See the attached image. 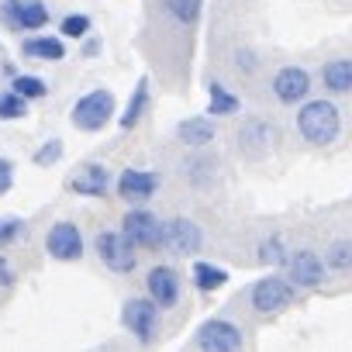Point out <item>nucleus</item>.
Here are the masks:
<instances>
[{
	"label": "nucleus",
	"instance_id": "obj_24",
	"mask_svg": "<svg viewBox=\"0 0 352 352\" xmlns=\"http://www.w3.org/2000/svg\"><path fill=\"white\" fill-rule=\"evenodd\" d=\"M324 266H328V270H338V273H349V270H352V239L331 242L328 252H324Z\"/></svg>",
	"mask_w": 352,
	"mask_h": 352
},
{
	"label": "nucleus",
	"instance_id": "obj_15",
	"mask_svg": "<svg viewBox=\"0 0 352 352\" xmlns=\"http://www.w3.org/2000/svg\"><path fill=\"white\" fill-rule=\"evenodd\" d=\"M107 187H111V173L100 162H87V166H80L76 176H69V190H76L83 197H104Z\"/></svg>",
	"mask_w": 352,
	"mask_h": 352
},
{
	"label": "nucleus",
	"instance_id": "obj_27",
	"mask_svg": "<svg viewBox=\"0 0 352 352\" xmlns=\"http://www.w3.org/2000/svg\"><path fill=\"white\" fill-rule=\"evenodd\" d=\"M25 97L21 94H14V90H4L0 94V121H14V118H21L25 114Z\"/></svg>",
	"mask_w": 352,
	"mask_h": 352
},
{
	"label": "nucleus",
	"instance_id": "obj_1",
	"mask_svg": "<svg viewBox=\"0 0 352 352\" xmlns=\"http://www.w3.org/2000/svg\"><path fill=\"white\" fill-rule=\"evenodd\" d=\"M297 131L304 142L311 145H331L342 131V111L331 104V100H304L300 111H297Z\"/></svg>",
	"mask_w": 352,
	"mask_h": 352
},
{
	"label": "nucleus",
	"instance_id": "obj_5",
	"mask_svg": "<svg viewBox=\"0 0 352 352\" xmlns=\"http://www.w3.org/2000/svg\"><path fill=\"white\" fill-rule=\"evenodd\" d=\"M121 324L128 328V335H135L142 345H148L159 335V307L148 297H131L121 304Z\"/></svg>",
	"mask_w": 352,
	"mask_h": 352
},
{
	"label": "nucleus",
	"instance_id": "obj_10",
	"mask_svg": "<svg viewBox=\"0 0 352 352\" xmlns=\"http://www.w3.org/2000/svg\"><path fill=\"white\" fill-rule=\"evenodd\" d=\"M45 252L59 263H76L83 256V232L73 221H56L45 235Z\"/></svg>",
	"mask_w": 352,
	"mask_h": 352
},
{
	"label": "nucleus",
	"instance_id": "obj_7",
	"mask_svg": "<svg viewBox=\"0 0 352 352\" xmlns=\"http://www.w3.org/2000/svg\"><path fill=\"white\" fill-rule=\"evenodd\" d=\"M287 280L297 287V290H311V287H321L324 276H328V266L318 252L311 249H297V252H287Z\"/></svg>",
	"mask_w": 352,
	"mask_h": 352
},
{
	"label": "nucleus",
	"instance_id": "obj_17",
	"mask_svg": "<svg viewBox=\"0 0 352 352\" xmlns=\"http://www.w3.org/2000/svg\"><path fill=\"white\" fill-rule=\"evenodd\" d=\"M176 138L190 148H204V145L214 142V121L211 118H187V121L176 124Z\"/></svg>",
	"mask_w": 352,
	"mask_h": 352
},
{
	"label": "nucleus",
	"instance_id": "obj_19",
	"mask_svg": "<svg viewBox=\"0 0 352 352\" xmlns=\"http://www.w3.org/2000/svg\"><path fill=\"white\" fill-rule=\"evenodd\" d=\"M21 49H25L28 59H42V63H59V59H66V45H63V38H56V35L28 38Z\"/></svg>",
	"mask_w": 352,
	"mask_h": 352
},
{
	"label": "nucleus",
	"instance_id": "obj_8",
	"mask_svg": "<svg viewBox=\"0 0 352 352\" xmlns=\"http://www.w3.org/2000/svg\"><path fill=\"white\" fill-rule=\"evenodd\" d=\"M270 90H273V97L280 100V104H287V107H294V104H304L307 97H311V73L304 69V66H280L276 73H273V83H270Z\"/></svg>",
	"mask_w": 352,
	"mask_h": 352
},
{
	"label": "nucleus",
	"instance_id": "obj_2",
	"mask_svg": "<svg viewBox=\"0 0 352 352\" xmlns=\"http://www.w3.org/2000/svg\"><path fill=\"white\" fill-rule=\"evenodd\" d=\"M297 297V287L283 276V273H266L263 280H256L249 287V304L259 311V314H276L283 307H290Z\"/></svg>",
	"mask_w": 352,
	"mask_h": 352
},
{
	"label": "nucleus",
	"instance_id": "obj_16",
	"mask_svg": "<svg viewBox=\"0 0 352 352\" xmlns=\"http://www.w3.org/2000/svg\"><path fill=\"white\" fill-rule=\"evenodd\" d=\"M239 142H242V148H245L249 155H263V152H270V145L276 142V128H273L270 121H263V118H249V121L242 124V131H239Z\"/></svg>",
	"mask_w": 352,
	"mask_h": 352
},
{
	"label": "nucleus",
	"instance_id": "obj_20",
	"mask_svg": "<svg viewBox=\"0 0 352 352\" xmlns=\"http://www.w3.org/2000/svg\"><path fill=\"white\" fill-rule=\"evenodd\" d=\"M239 97L232 94V90H225L221 83H211L208 87V114L211 118H232V114H239Z\"/></svg>",
	"mask_w": 352,
	"mask_h": 352
},
{
	"label": "nucleus",
	"instance_id": "obj_14",
	"mask_svg": "<svg viewBox=\"0 0 352 352\" xmlns=\"http://www.w3.org/2000/svg\"><path fill=\"white\" fill-rule=\"evenodd\" d=\"M155 190H159V176L148 173V169H124L118 176V194L124 201H135L138 204V201H148Z\"/></svg>",
	"mask_w": 352,
	"mask_h": 352
},
{
	"label": "nucleus",
	"instance_id": "obj_32",
	"mask_svg": "<svg viewBox=\"0 0 352 352\" xmlns=\"http://www.w3.org/2000/svg\"><path fill=\"white\" fill-rule=\"evenodd\" d=\"M14 187V166L8 159H0V194H8Z\"/></svg>",
	"mask_w": 352,
	"mask_h": 352
},
{
	"label": "nucleus",
	"instance_id": "obj_31",
	"mask_svg": "<svg viewBox=\"0 0 352 352\" xmlns=\"http://www.w3.org/2000/svg\"><path fill=\"white\" fill-rule=\"evenodd\" d=\"M59 155H63V142H56V138H52L45 148H38V152H35V166H52Z\"/></svg>",
	"mask_w": 352,
	"mask_h": 352
},
{
	"label": "nucleus",
	"instance_id": "obj_3",
	"mask_svg": "<svg viewBox=\"0 0 352 352\" xmlns=\"http://www.w3.org/2000/svg\"><path fill=\"white\" fill-rule=\"evenodd\" d=\"M111 114H114V94L111 90H90L73 104L69 118L80 131H100L111 121Z\"/></svg>",
	"mask_w": 352,
	"mask_h": 352
},
{
	"label": "nucleus",
	"instance_id": "obj_11",
	"mask_svg": "<svg viewBox=\"0 0 352 352\" xmlns=\"http://www.w3.org/2000/svg\"><path fill=\"white\" fill-rule=\"evenodd\" d=\"M162 245L173 256H194V252H201L204 235H201V228L190 218H173V221L162 225Z\"/></svg>",
	"mask_w": 352,
	"mask_h": 352
},
{
	"label": "nucleus",
	"instance_id": "obj_18",
	"mask_svg": "<svg viewBox=\"0 0 352 352\" xmlns=\"http://www.w3.org/2000/svg\"><path fill=\"white\" fill-rule=\"evenodd\" d=\"M321 83L328 94H352V59H328L321 66Z\"/></svg>",
	"mask_w": 352,
	"mask_h": 352
},
{
	"label": "nucleus",
	"instance_id": "obj_6",
	"mask_svg": "<svg viewBox=\"0 0 352 352\" xmlns=\"http://www.w3.org/2000/svg\"><path fill=\"white\" fill-rule=\"evenodd\" d=\"M94 245H97V256H100V263H104L111 273H131V270L138 266L135 242H131L124 232H100Z\"/></svg>",
	"mask_w": 352,
	"mask_h": 352
},
{
	"label": "nucleus",
	"instance_id": "obj_26",
	"mask_svg": "<svg viewBox=\"0 0 352 352\" xmlns=\"http://www.w3.org/2000/svg\"><path fill=\"white\" fill-rule=\"evenodd\" d=\"M14 94H21L25 100H35V97H45L49 94V83L38 80V76H14Z\"/></svg>",
	"mask_w": 352,
	"mask_h": 352
},
{
	"label": "nucleus",
	"instance_id": "obj_23",
	"mask_svg": "<svg viewBox=\"0 0 352 352\" xmlns=\"http://www.w3.org/2000/svg\"><path fill=\"white\" fill-rule=\"evenodd\" d=\"M145 107H148V80H138V87H135V94H131V100H128L124 114L118 118V121H121V128H135V124L142 121Z\"/></svg>",
	"mask_w": 352,
	"mask_h": 352
},
{
	"label": "nucleus",
	"instance_id": "obj_12",
	"mask_svg": "<svg viewBox=\"0 0 352 352\" xmlns=\"http://www.w3.org/2000/svg\"><path fill=\"white\" fill-rule=\"evenodd\" d=\"M145 294L155 307H176V300H180V273L173 266H152L145 273Z\"/></svg>",
	"mask_w": 352,
	"mask_h": 352
},
{
	"label": "nucleus",
	"instance_id": "obj_25",
	"mask_svg": "<svg viewBox=\"0 0 352 352\" xmlns=\"http://www.w3.org/2000/svg\"><path fill=\"white\" fill-rule=\"evenodd\" d=\"M259 263H263V266H283V263H287V249H283L280 235H270V239L259 245Z\"/></svg>",
	"mask_w": 352,
	"mask_h": 352
},
{
	"label": "nucleus",
	"instance_id": "obj_9",
	"mask_svg": "<svg viewBox=\"0 0 352 352\" xmlns=\"http://www.w3.org/2000/svg\"><path fill=\"white\" fill-rule=\"evenodd\" d=\"M121 232L135 242V249H159L162 245V221L145 208L128 211L124 221H121Z\"/></svg>",
	"mask_w": 352,
	"mask_h": 352
},
{
	"label": "nucleus",
	"instance_id": "obj_4",
	"mask_svg": "<svg viewBox=\"0 0 352 352\" xmlns=\"http://www.w3.org/2000/svg\"><path fill=\"white\" fill-rule=\"evenodd\" d=\"M194 345L197 349H211V352H235V349L245 345V338H242V328L235 321H228V318H208V321L197 324Z\"/></svg>",
	"mask_w": 352,
	"mask_h": 352
},
{
	"label": "nucleus",
	"instance_id": "obj_28",
	"mask_svg": "<svg viewBox=\"0 0 352 352\" xmlns=\"http://www.w3.org/2000/svg\"><path fill=\"white\" fill-rule=\"evenodd\" d=\"M59 32H63L66 38H83V35L90 32V18H87V14H66L63 25H59Z\"/></svg>",
	"mask_w": 352,
	"mask_h": 352
},
{
	"label": "nucleus",
	"instance_id": "obj_33",
	"mask_svg": "<svg viewBox=\"0 0 352 352\" xmlns=\"http://www.w3.org/2000/svg\"><path fill=\"white\" fill-rule=\"evenodd\" d=\"M0 283H4V287H8V283H14V276H11V270H8V263H4V259H0Z\"/></svg>",
	"mask_w": 352,
	"mask_h": 352
},
{
	"label": "nucleus",
	"instance_id": "obj_13",
	"mask_svg": "<svg viewBox=\"0 0 352 352\" xmlns=\"http://www.w3.org/2000/svg\"><path fill=\"white\" fill-rule=\"evenodd\" d=\"M4 21L18 32H35V28H45L49 8L42 0H4Z\"/></svg>",
	"mask_w": 352,
	"mask_h": 352
},
{
	"label": "nucleus",
	"instance_id": "obj_29",
	"mask_svg": "<svg viewBox=\"0 0 352 352\" xmlns=\"http://www.w3.org/2000/svg\"><path fill=\"white\" fill-rule=\"evenodd\" d=\"M21 228H25V221H21V218H0V245L14 242V239L21 235Z\"/></svg>",
	"mask_w": 352,
	"mask_h": 352
},
{
	"label": "nucleus",
	"instance_id": "obj_30",
	"mask_svg": "<svg viewBox=\"0 0 352 352\" xmlns=\"http://www.w3.org/2000/svg\"><path fill=\"white\" fill-rule=\"evenodd\" d=\"M235 69H239V73H256V69H259V56H256L252 49H239V52H235Z\"/></svg>",
	"mask_w": 352,
	"mask_h": 352
},
{
	"label": "nucleus",
	"instance_id": "obj_21",
	"mask_svg": "<svg viewBox=\"0 0 352 352\" xmlns=\"http://www.w3.org/2000/svg\"><path fill=\"white\" fill-rule=\"evenodd\" d=\"M162 8L166 14L176 21V25H184V28H194L201 21V11H204V0H162Z\"/></svg>",
	"mask_w": 352,
	"mask_h": 352
},
{
	"label": "nucleus",
	"instance_id": "obj_22",
	"mask_svg": "<svg viewBox=\"0 0 352 352\" xmlns=\"http://www.w3.org/2000/svg\"><path fill=\"white\" fill-rule=\"evenodd\" d=\"M194 287L197 290H204V294H211V290H221L225 283H228V270H221V266H214V263H194Z\"/></svg>",
	"mask_w": 352,
	"mask_h": 352
}]
</instances>
